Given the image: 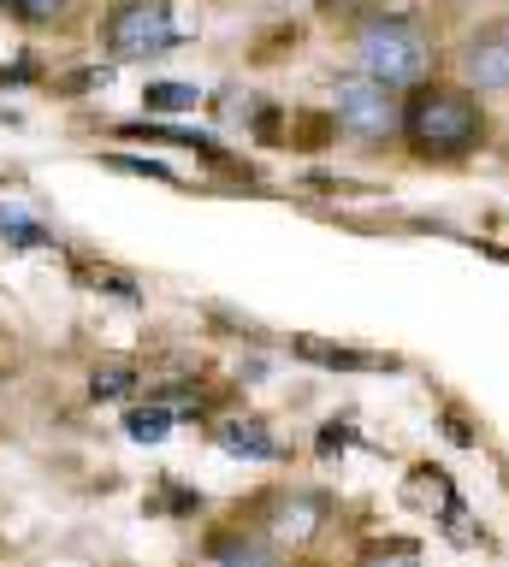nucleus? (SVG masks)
Segmentation results:
<instances>
[{"label": "nucleus", "instance_id": "nucleus-1", "mask_svg": "<svg viewBox=\"0 0 509 567\" xmlns=\"http://www.w3.org/2000/svg\"><path fill=\"white\" fill-rule=\"evenodd\" d=\"M403 131L427 154H462L468 142H480V106L462 89H420L403 113Z\"/></svg>", "mask_w": 509, "mask_h": 567}, {"label": "nucleus", "instance_id": "nucleus-2", "mask_svg": "<svg viewBox=\"0 0 509 567\" xmlns=\"http://www.w3.org/2000/svg\"><path fill=\"white\" fill-rule=\"evenodd\" d=\"M356 60H362V78H374L385 89H409L427 78V42L420 30H409L403 18H374L362 35H356Z\"/></svg>", "mask_w": 509, "mask_h": 567}, {"label": "nucleus", "instance_id": "nucleus-3", "mask_svg": "<svg viewBox=\"0 0 509 567\" xmlns=\"http://www.w3.org/2000/svg\"><path fill=\"white\" fill-rule=\"evenodd\" d=\"M101 35H108L113 60H154V53H172L184 42V30L172 24V12L161 0H119L108 12V24H101Z\"/></svg>", "mask_w": 509, "mask_h": 567}, {"label": "nucleus", "instance_id": "nucleus-4", "mask_svg": "<svg viewBox=\"0 0 509 567\" xmlns=\"http://www.w3.org/2000/svg\"><path fill=\"white\" fill-rule=\"evenodd\" d=\"M332 106H338V124L349 136H362V142H385L403 124L397 113V101H391V89L374 83V78H338V89H332Z\"/></svg>", "mask_w": 509, "mask_h": 567}, {"label": "nucleus", "instance_id": "nucleus-5", "mask_svg": "<svg viewBox=\"0 0 509 567\" xmlns=\"http://www.w3.org/2000/svg\"><path fill=\"white\" fill-rule=\"evenodd\" d=\"M468 83H480V89H509V35H491V42H474L468 48Z\"/></svg>", "mask_w": 509, "mask_h": 567}, {"label": "nucleus", "instance_id": "nucleus-6", "mask_svg": "<svg viewBox=\"0 0 509 567\" xmlns=\"http://www.w3.org/2000/svg\"><path fill=\"white\" fill-rule=\"evenodd\" d=\"M220 450H225V455H250V461H273L278 443L261 432L255 420H225V425H220Z\"/></svg>", "mask_w": 509, "mask_h": 567}, {"label": "nucleus", "instance_id": "nucleus-7", "mask_svg": "<svg viewBox=\"0 0 509 567\" xmlns=\"http://www.w3.org/2000/svg\"><path fill=\"white\" fill-rule=\"evenodd\" d=\"M0 237H7L12 248H42L48 243V225L30 219L24 207H0Z\"/></svg>", "mask_w": 509, "mask_h": 567}, {"label": "nucleus", "instance_id": "nucleus-8", "mask_svg": "<svg viewBox=\"0 0 509 567\" xmlns=\"http://www.w3.org/2000/svg\"><path fill=\"white\" fill-rule=\"evenodd\" d=\"M196 89H190V83H149L143 89V106H149V113H196Z\"/></svg>", "mask_w": 509, "mask_h": 567}, {"label": "nucleus", "instance_id": "nucleus-9", "mask_svg": "<svg viewBox=\"0 0 509 567\" xmlns=\"http://www.w3.org/2000/svg\"><path fill=\"white\" fill-rule=\"evenodd\" d=\"M0 7L19 18V24H54V18H65L78 0H0Z\"/></svg>", "mask_w": 509, "mask_h": 567}, {"label": "nucleus", "instance_id": "nucleus-10", "mask_svg": "<svg viewBox=\"0 0 509 567\" xmlns=\"http://www.w3.org/2000/svg\"><path fill=\"white\" fill-rule=\"evenodd\" d=\"M296 349H303L308 361H320V367H391V361H385V354H356V349H326V343H314V337H308V343H296Z\"/></svg>", "mask_w": 509, "mask_h": 567}, {"label": "nucleus", "instance_id": "nucleus-11", "mask_svg": "<svg viewBox=\"0 0 509 567\" xmlns=\"http://www.w3.org/2000/svg\"><path fill=\"white\" fill-rule=\"evenodd\" d=\"M220 567H278V556L261 538H237V544L220 549Z\"/></svg>", "mask_w": 509, "mask_h": 567}, {"label": "nucleus", "instance_id": "nucleus-12", "mask_svg": "<svg viewBox=\"0 0 509 567\" xmlns=\"http://www.w3.org/2000/svg\"><path fill=\"white\" fill-rule=\"evenodd\" d=\"M131 384H136V372H131V367H95L90 396H95V402H113V396H125Z\"/></svg>", "mask_w": 509, "mask_h": 567}, {"label": "nucleus", "instance_id": "nucleus-13", "mask_svg": "<svg viewBox=\"0 0 509 567\" xmlns=\"http://www.w3.org/2000/svg\"><path fill=\"white\" fill-rule=\"evenodd\" d=\"M166 425H172L166 408H136V414L125 420V432H131L136 443H161V437H166Z\"/></svg>", "mask_w": 509, "mask_h": 567}, {"label": "nucleus", "instance_id": "nucleus-14", "mask_svg": "<svg viewBox=\"0 0 509 567\" xmlns=\"http://www.w3.org/2000/svg\"><path fill=\"white\" fill-rule=\"evenodd\" d=\"M108 166H119V172H143V177H161V184H179V172L161 166V159H131V154H113Z\"/></svg>", "mask_w": 509, "mask_h": 567}, {"label": "nucleus", "instance_id": "nucleus-15", "mask_svg": "<svg viewBox=\"0 0 509 567\" xmlns=\"http://www.w3.org/2000/svg\"><path fill=\"white\" fill-rule=\"evenodd\" d=\"M367 567H420V561L409 556V549H391V556H374V561H367Z\"/></svg>", "mask_w": 509, "mask_h": 567}]
</instances>
